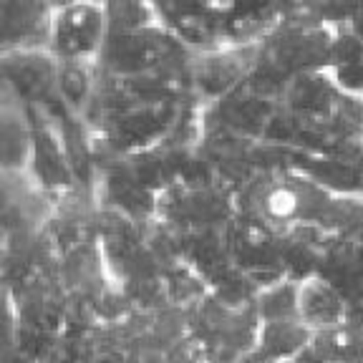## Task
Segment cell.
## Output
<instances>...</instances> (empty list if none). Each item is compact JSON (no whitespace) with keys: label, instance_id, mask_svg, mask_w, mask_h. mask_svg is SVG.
Masks as SVG:
<instances>
[{"label":"cell","instance_id":"cell-11","mask_svg":"<svg viewBox=\"0 0 363 363\" xmlns=\"http://www.w3.org/2000/svg\"><path fill=\"white\" fill-rule=\"evenodd\" d=\"M11 94V89H8V84H6V76H3V71H0V104H3V99Z\"/></svg>","mask_w":363,"mask_h":363},{"label":"cell","instance_id":"cell-3","mask_svg":"<svg viewBox=\"0 0 363 363\" xmlns=\"http://www.w3.org/2000/svg\"><path fill=\"white\" fill-rule=\"evenodd\" d=\"M0 71L16 99L26 106L48 108L58 101V58L43 48L0 53Z\"/></svg>","mask_w":363,"mask_h":363},{"label":"cell","instance_id":"cell-5","mask_svg":"<svg viewBox=\"0 0 363 363\" xmlns=\"http://www.w3.org/2000/svg\"><path fill=\"white\" fill-rule=\"evenodd\" d=\"M315 278L338 290L348 306L363 303V238H340L325 242Z\"/></svg>","mask_w":363,"mask_h":363},{"label":"cell","instance_id":"cell-7","mask_svg":"<svg viewBox=\"0 0 363 363\" xmlns=\"http://www.w3.org/2000/svg\"><path fill=\"white\" fill-rule=\"evenodd\" d=\"M313 340V330L301 318L260 323L255 351L250 358L257 363H293Z\"/></svg>","mask_w":363,"mask_h":363},{"label":"cell","instance_id":"cell-12","mask_svg":"<svg viewBox=\"0 0 363 363\" xmlns=\"http://www.w3.org/2000/svg\"><path fill=\"white\" fill-rule=\"evenodd\" d=\"M6 295H8V285L0 280V303H3V298H6Z\"/></svg>","mask_w":363,"mask_h":363},{"label":"cell","instance_id":"cell-2","mask_svg":"<svg viewBox=\"0 0 363 363\" xmlns=\"http://www.w3.org/2000/svg\"><path fill=\"white\" fill-rule=\"evenodd\" d=\"M30 108V124H33V149H30V169L35 189L43 194H66L74 187L76 174L68 159L66 144L58 131V124L45 108Z\"/></svg>","mask_w":363,"mask_h":363},{"label":"cell","instance_id":"cell-8","mask_svg":"<svg viewBox=\"0 0 363 363\" xmlns=\"http://www.w3.org/2000/svg\"><path fill=\"white\" fill-rule=\"evenodd\" d=\"M348 303L340 298L335 288H330L325 280L308 278L298 288V315L313 330H328L343 323Z\"/></svg>","mask_w":363,"mask_h":363},{"label":"cell","instance_id":"cell-9","mask_svg":"<svg viewBox=\"0 0 363 363\" xmlns=\"http://www.w3.org/2000/svg\"><path fill=\"white\" fill-rule=\"evenodd\" d=\"M91 89H94V79L86 61H58V99L71 111L89 101Z\"/></svg>","mask_w":363,"mask_h":363},{"label":"cell","instance_id":"cell-1","mask_svg":"<svg viewBox=\"0 0 363 363\" xmlns=\"http://www.w3.org/2000/svg\"><path fill=\"white\" fill-rule=\"evenodd\" d=\"M106 11L91 0H71L53 11L51 53L58 61H86L101 51L106 33Z\"/></svg>","mask_w":363,"mask_h":363},{"label":"cell","instance_id":"cell-4","mask_svg":"<svg viewBox=\"0 0 363 363\" xmlns=\"http://www.w3.org/2000/svg\"><path fill=\"white\" fill-rule=\"evenodd\" d=\"M51 18L45 0H6L0 11V53L40 48L51 35Z\"/></svg>","mask_w":363,"mask_h":363},{"label":"cell","instance_id":"cell-10","mask_svg":"<svg viewBox=\"0 0 363 363\" xmlns=\"http://www.w3.org/2000/svg\"><path fill=\"white\" fill-rule=\"evenodd\" d=\"M6 240H8V225L0 222V262H3V250H6Z\"/></svg>","mask_w":363,"mask_h":363},{"label":"cell","instance_id":"cell-6","mask_svg":"<svg viewBox=\"0 0 363 363\" xmlns=\"http://www.w3.org/2000/svg\"><path fill=\"white\" fill-rule=\"evenodd\" d=\"M30 149H33V124L30 108L8 94L0 104V172L11 179L28 174Z\"/></svg>","mask_w":363,"mask_h":363}]
</instances>
